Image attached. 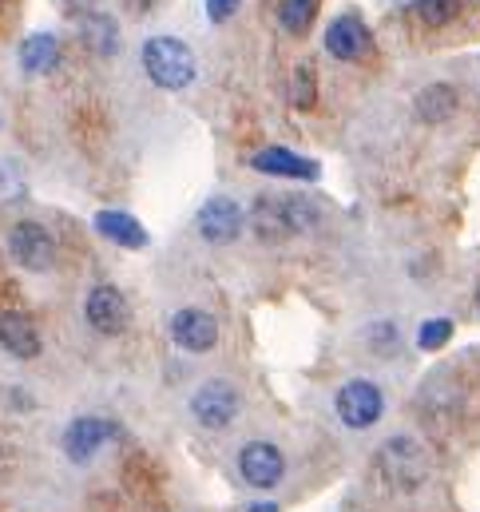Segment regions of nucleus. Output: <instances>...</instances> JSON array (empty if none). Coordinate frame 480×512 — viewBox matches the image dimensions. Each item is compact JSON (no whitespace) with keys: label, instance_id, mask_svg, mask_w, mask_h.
Listing matches in <instances>:
<instances>
[{"label":"nucleus","instance_id":"nucleus-22","mask_svg":"<svg viewBox=\"0 0 480 512\" xmlns=\"http://www.w3.org/2000/svg\"><path fill=\"white\" fill-rule=\"evenodd\" d=\"M294 108H314V68L310 64H302L298 72H294Z\"/></svg>","mask_w":480,"mask_h":512},{"label":"nucleus","instance_id":"nucleus-20","mask_svg":"<svg viewBox=\"0 0 480 512\" xmlns=\"http://www.w3.org/2000/svg\"><path fill=\"white\" fill-rule=\"evenodd\" d=\"M461 8H465V0H417V4H413V12H417L425 24H449Z\"/></svg>","mask_w":480,"mask_h":512},{"label":"nucleus","instance_id":"nucleus-16","mask_svg":"<svg viewBox=\"0 0 480 512\" xmlns=\"http://www.w3.org/2000/svg\"><path fill=\"white\" fill-rule=\"evenodd\" d=\"M60 60V40L52 32H32L24 44H20V72L28 76H44L52 72Z\"/></svg>","mask_w":480,"mask_h":512},{"label":"nucleus","instance_id":"nucleus-15","mask_svg":"<svg viewBox=\"0 0 480 512\" xmlns=\"http://www.w3.org/2000/svg\"><path fill=\"white\" fill-rule=\"evenodd\" d=\"M0 346H4L12 358H20V362L36 358V354H40V334H36L32 318H28V314H16V310L0 314Z\"/></svg>","mask_w":480,"mask_h":512},{"label":"nucleus","instance_id":"nucleus-6","mask_svg":"<svg viewBox=\"0 0 480 512\" xmlns=\"http://www.w3.org/2000/svg\"><path fill=\"white\" fill-rule=\"evenodd\" d=\"M191 413L203 429H227L239 417V389L223 378H211L195 389L191 397Z\"/></svg>","mask_w":480,"mask_h":512},{"label":"nucleus","instance_id":"nucleus-17","mask_svg":"<svg viewBox=\"0 0 480 512\" xmlns=\"http://www.w3.org/2000/svg\"><path fill=\"white\" fill-rule=\"evenodd\" d=\"M413 108H417V116H421L425 124H441V120H449V116L457 112V92H453L449 84H429V88L417 92Z\"/></svg>","mask_w":480,"mask_h":512},{"label":"nucleus","instance_id":"nucleus-4","mask_svg":"<svg viewBox=\"0 0 480 512\" xmlns=\"http://www.w3.org/2000/svg\"><path fill=\"white\" fill-rule=\"evenodd\" d=\"M377 469H381V477H389L393 485L413 489V485L425 481V473H429V457H425V449H421L413 437H393V441L381 445V453H377Z\"/></svg>","mask_w":480,"mask_h":512},{"label":"nucleus","instance_id":"nucleus-14","mask_svg":"<svg viewBox=\"0 0 480 512\" xmlns=\"http://www.w3.org/2000/svg\"><path fill=\"white\" fill-rule=\"evenodd\" d=\"M92 223H96V231H100L108 243H116L123 251H143V247L151 243V235L143 231V223H139L135 215H127V211H100Z\"/></svg>","mask_w":480,"mask_h":512},{"label":"nucleus","instance_id":"nucleus-27","mask_svg":"<svg viewBox=\"0 0 480 512\" xmlns=\"http://www.w3.org/2000/svg\"><path fill=\"white\" fill-rule=\"evenodd\" d=\"M477 306H480V290H477Z\"/></svg>","mask_w":480,"mask_h":512},{"label":"nucleus","instance_id":"nucleus-21","mask_svg":"<svg viewBox=\"0 0 480 512\" xmlns=\"http://www.w3.org/2000/svg\"><path fill=\"white\" fill-rule=\"evenodd\" d=\"M449 338H453V322H449V318H429V322L417 330V346H421L425 354L441 350Z\"/></svg>","mask_w":480,"mask_h":512},{"label":"nucleus","instance_id":"nucleus-11","mask_svg":"<svg viewBox=\"0 0 480 512\" xmlns=\"http://www.w3.org/2000/svg\"><path fill=\"white\" fill-rule=\"evenodd\" d=\"M171 338L175 346H183L187 354H207L219 342V322L207 310H179L171 318Z\"/></svg>","mask_w":480,"mask_h":512},{"label":"nucleus","instance_id":"nucleus-19","mask_svg":"<svg viewBox=\"0 0 480 512\" xmlns=\"http://www.w3.org/2000/svg\"><path fill=\"white\" fill-rule=\"evenodd\" d=\"M80 32H84L100 52H116V48H120V28H116L104 12H92V16L80 24Z\"/></svg>","mask_w":480,"mask_h":512},{"label":"nucleus","instance_id":"nucleus-12","mask_svg":"<svg viewBox=\"0 0 480 512\" xmlns=\"http://www.w3.org/2000/svg\"><path fill=\"white\" fill-rule=\"evenodd\" d=\"M369 44H373V36H369L365 20L354 16V12L338 16V20L326 28V52H330L334 60H361V56L369 52Z\"/></svg>","mask_w":480,"mask_h":512},{"label":"nucleus","instance_id":"nucleus-7","mask_svg":"<svg viewBox=\"0 0 480 512\" xmlns=\"http://www.w3.org/2000/svg\"><path fill=\"white\" fill-rule=\"evenodd\" d=\"M195 227H199V235H203L207 243L227 247V243H235L242 235V207L235 199H227V195H215V199H207V203L199 207Z\"/></svg>","mask_w":480,"mask_h":512},{"label":"nucleus","instance_id":"nucleus-13","mask_svg":"<svg viewBox=\"0 0 480 512\" xmlns=\"http://www.w3.org/2000/svg\"><path fill=\"white\" fill-rule=\"evenodd\" d=\"M250 167L258 175H278V179H318V163L314 159H302L286 147H262L250 155Z\"/></svg>","mask_w":480,"mask_h":512},{"label":"nucleus","instance_id":"nucleus-25","mask_svg":"<svg viewBox=\"0 0 480 512\" xmlns=\"http://www.w3.org/2000/svg\"><path fill=\"white\" fill-rule=\"evenodd\" d=\"M242 0H207V16H211V24H223V20H231L235 12H239Z\"/></svg>","mask_w":480,"mask_h":512},{"label":"nucleus","instance_id":"nucleus-8","mask_svg":"<svg viewBox=\"0 0 480 512\" xmlns=\"http://www.w3.org/2000/svg\"><path fill=\"white\" fill-rule=\"evenodd\" d=\"M239 473L242 481L254 485V489H274L282 481V473H286V457L270 441H250V445H242L239 453Z\"/></svg>","mask_w":480,"mask_h":512},{"label":"nucleus","instance_id":"nucleus-10","mask_svg":"<svg viewBox=\"0 0 480 512\" xmlns=\"http://www.w3.org/2000/svg\"><path fill=\"white\" fill-rule=\"evenodd\" d=\"M112 433H116V425L112 421H104V417H76L68 429H64V453H68V461H76V465H84V461H92L108 441H112Z\"/></svg>","mask_w":480,"mask_h":512},{"label":"nucleus","instance_id":"nucleus-23","mask_svg":"<svg viewBox=\"0 0 480 512\" xmlns=\"http://www.w3.org/2000/svg\"><path fill=\"white\" fill-rule=\"evenodd\" d=\"M365 342L377 346V354H389V350L397 346V330H393V322H373V326L365 330Z\"/></svg>","mask_w":480,"mask_h":512},{"label":"nucleus","instance_id":"nucleus-1","mask_svg":"<svg viewBox=\"0 0 480 512\" xmlns=\"http://www.w3.org/2000/svg\"><path fill=\"white\" fill-rule=\"evenodd\" d=\"M250 227L266 243L294 239V235H306L318 227V207L306 195H258L254 211H250Z\"/></svg>","mask_w":480,"mask_h":512},{"label":"nucleus","instance_id":"nucleus-9","mask_svg":"<svg viewBox=\"0 0 480 512\" xmlns=\"http://www.w3.org/2000/svg\"><path fill=\"white\" fill-rule=\"evenodd\" d=\"M84 314H88V326L96 334H104V338L123 334L127 322H131V306H127V298H123L116 286H96L88 294V302H84Z\"/></svg>","mask_w":480,"mask_h":512},{"label":"nucleus","instance_id":"nucleus-3","mask_svg":"<svg viewBox=\"0 0 480 512\" xmlns=\"http://www.w3.org/2000/svg\"><path fill=\"white\" fill-rule=\"evenodd\" d=\"M334 409H338V421L346 429H369L385 413V393H381V385L369 382V378H354V382H346L338 389Z\"/></svg>","mask_w":480,"mask_h":512},{"label":"nucleus","instance_id":"nucleus-18","mask_svg":"<svg viewBox=\"0 0 480 512\" xmlns=\"http://www.w3.org/2000/svg\"><path fill=\"white\" fill-rule=\"evenodd\" d=\"M314 16H318V0H282L278 4V24L290 36H306V28L314 24Z\"/></svg>","mask_w":480,"mask_h":512},{"label":"nucleus","instance_id":"nucleus-26","mask_svg":"<svg viewBox=\"0 0 480 512\" xmlns=\"http://www.w3.org/2000/svg\"><path fill=\"white\" fill-rule=\"evenodd\" d=\"M250 512H278V505H270V501H258V505H250Z\"/></svg>","mask_w":480,"mask_h":512},{"label":"nucleus","instance_id":"nucleus-2","mask_svg":"<svg viewBox=\"0 0 480 512\" xmlns=\"http://www.w3.org/2000/svg\"><path fill=\"white\" fill-rule=\"evenodd\" d=\"M139 60H143L147 80H151L155 88H163V92H183V88H191L195 76H199L195 52H191L179 36H151V40L143 44Z\"/></svg>","mask_w":480,"mask_h":512},{"label":"nucleus","instance_id":"nucleus-24","mask_svg":"<svg viewBox=\"0 0 480 512\" xmlns=\"http://www.w3.org/2000/svg\"><path fill=\"white\" fill-rule=\"evenodd\" d=\"M20 187H24V171H20L12 159H0V199L16 195Z\"/></svg>","mask_w":480,"mask_h":512},{"label":"nucleus","instance_id":"nucleus-5","mask_svg":"<svg viewBox=\"0 0 480 512\" xmlns=\"http://www.w3.org/2000/svg\"><path fill=\"white\" fill-rule=\"evenodd\" d=\"M4 247H8V258H12L16 266H24V270H32V274L52 270V262H56V243H52V235H48L40 223H28V219L8 231Z\"/></svg>","mask_w":480,"mask_h":512}]
</instances>
